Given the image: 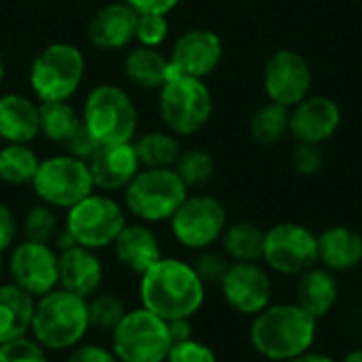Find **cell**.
<instances>
[{"label": "cell", "instance_id": "39", "mask_svg": "<svg viewBox=\"0 0 362 362\" xmlns=\"http://www.w3.org/2000/svg\"><path fill=\"white\" fill-rule=\"evenodd\" d=\"M165 362H216V356H214L212 348H208L206 344L191 337L187 341L174 344L170 348Z\"/></svg>", "mask_w": 362, "mask_h": 362}, {"label": "cell", "instance_id": "6", "mask_svg": "<svg viewBox=\"0 0 362 362\" xmlns=\"http://www.w3.org/2000/svg\"><path fill=\"white\" fill-rule=\"evenodd\" d=\"M83 123L100 144L134 142L138 110L127 91L117 85H98L89 91Z\"/></svg>", "mask_w": 362, "mask_h": 362}, {"label": "cell", "instance_id": "8", "mask_svg": "<svg viewBox=\"0 0 362 362\" xmlns=\"http://www.w3.org/2000/svg\"><path fill=\"white\" fill-rule=\"evenodd\" d=\"M170 348L168 322L144 308L127 312L112 331V352L119 362H165Z\"/></svg>", "mask_w": 362, "mask_h": 362}, {"label": "cell", "instance_id": "46", "mask_svg": "<svg viewBox=\"0 0 362 362\" xmlns=\"http://www.w3.org/2000/svg\"><path fill=\"white\" fill-rule=\"evenodd\" d=\"M341 362H362V348L348 352V354L344 356V361Z\"/></svg>", "mask_w": 362, "mask_h": 362}, {"label": "cell", "instance_id": "18", "mask_svg": "<svg viewBox=\"0 0 362 362\" xmlns=\"http://www.w3.org/2000/svg\"><path fill=\"white\" fill-rule=\"evenodd\" d=\"M142 170L134 142L121 144H102L98 153L89 159V172L95 189L102 191H121L125 189L136 174Z\"/></svg>", "mask_w": 362, "mask_h": 362}, {"label": "cell", "instance_id": "45", "mask_svg": "<svg viewBox=\"0 0 362 362\" xmlns=\"http://www.w3.org/2000/svg\"><path fill=\"white\" fill-rule=\"evenodd\" d=\"M288 362H335L333 358H329V356H325V354H312V352H305V354H301V356H297V358H293V361Z\"/></svg>", "mask_w": 362, "mask_h": 362}, {"label": "cell", "instance_id": "7", "mask_svg": "<svg viewBox=\"0 0 362 362\" xmlns=\"http://www.w3.org/2000/svg\"><path fill=\"white\" fill-rule=\"evenodd\" d=\"M212 93L204 78L172 74L159 89V115L172 134L191 136L212 117Z\"/></svg>", "mask_w": 362, "mask_h": 362}, {"label": "cell", "instance_id": "23", "mask_svg": "<svg viewBox=\"0 0 362 362\" xmlns=\"http://www.w3.org/2000/svg\"><path fill=\"white\" fill-rule=\"evenodd\" d=\"M318 261L329 272H350L362 261V235L337 225L318 235Z\"/></svg>", "mask_w": 362, "mask_h": 362}, {"label": "cell", "instance_id": "28", "mask_svg": "<svg viewBox=\"0 0 362 362\" xmlns=\"http://www.w3.org/2000/svg\"><path fill=\"white\" fill-rule=\"evenodd\" d=\"M142 168H174L180 157V144L170 132H146L134 142Z\"/></svg>", "mask_w": 362, "mask_h": 362}, {"label": "cell", "instance_id": "9", "mask_svg": "<svg viewBox=\"0 0 362 362\" xmlns=\"http://www.w3.org/2000/svg\"><path fill=\"white\" fill-rule=\"evenodd\" d=\"M32 187L42 204L66 210L91 195L95 189L89 163L70 155H55L40 161Z\"/></svg>", "mask_w": 362, "mask_h": 362}, {"label": "cell", "instance_id": "36", "mask_svg": "<svg viewBox=\"0 0 362 362\" xmlns=\"http://www.w3.org/2000/svg\"><path fill=\"white\" fill-rule=\"evenodd\" d=\"M170 32V23L165 15L159 13H138L136 21V40L142 47H159Z\"/></svg>", "mask_w": 362, "mask_h": 362}, {"label": "cell", "instance_id": "38", "mask_svg": "<svg viewBox=\"0 0 362 362\" xmlns=\"http://www.w3.org/2000/svg\"><path fill=\"white\" fill-rule=\"evenodd\" d=\"M291 161H293V168L301 176H316L325 165V153H322L320 144L299 142V146L293 151Z\"/></svg>", "mask_w": 362, "mask_h": 362}, {"label": "cell", "instance_id": "3", "mask_svg": "<svg viewBox=\"0 0 362 362\" xmlns=\"http://www.w3.org/2000/svg\"><path fill=\"white\" fill-rule=\"evenodd\" d=\"M89 329L87 301L64 288L38 297L34 303V339L51 352H62L81 344Z\"/></svg>", "mask_w": 362, "mask_h": 362}, {"label": "cell", "instance_id": "4", "mask_svg": "<svg viewBox=\"0 0 362 362\" xmlns=\"http://www.w3.org/2000/svg\"><path fill=\"white\" fill-rule=\"evenodd\" d=\"M123 191L127 210L146 223L170 221L189 197L174 168H144Z\"/></svg>", "mask_w": 362, "mask_h": 362}, {"label": "cell", "instance_id": "25", "mask_svg": "<svg viewBox=\"0 0 362 362\" xmlns=\"http://www.w3.org/2000/svg\"><path fill=\"white\" fill-rule=\"evenodd\" d=\"M34 297L19 286L0 284V344L23 337L32 329Z\"/></svg>", "mask_w": 362, "mask_h": 362}, {"label": "cell", "instance_id": "1", "mask_svg": "<svg viewBox=\"0 0 362 362\" xmlns=\"http://www.w3.org/2000/svg\"><path fill=\"white\" fill-rule=\"evenodd\" d=\"M142 308L161 320L191 318L206 299V286L193 265L178 259H159L140 280Z\"/></svg>", "mask_w": 362, "mask_h": 362}, {"label": "cell", "instance_id": "31", "mask_svg": "<svg viewBox=\"0 0 362 362\" xmlns=\"http://www.w3.org/2000/svg\"><path fill=\"white\" fill-rule=\"evenodd\" d=\"M288 121H291V108L280 106L276 102H269L261 106L252 117H250V136L259 144H276L280 142L286 132H288Z\"/></svg>", "mask_w": 362, "mask_h": 362}, {"label": "cell", "instance_id": "41", "mask_svg": "<svg viewBox=\"0 0 362 362\" xmlns=\"http://www.w3.org/2000/svg\"><path fill=\"white\" fill-rule=\"evenodd\" d=\"M68 362H119L112 350H106L98 344H85L72 350Z\"/></svg>", "mask_w": 362, "mask_h": 362}, {"label": "cell", "instance_id": "40", "mask_svg": "<svg viewBox=\"0 0 362 362\" xmlns=\"http://www.w3.org/2000/svg\"><path fill=\"white\" fill-rule=\"evenodd\" d=\"M64 146H66V155L76 157V159L89 163V159L98 153V148H100L102 144L91 136V132H89V129L85 127V123L81 121V125H78L76 132L66 140Z\"/></svg>", "mask_w": 362, "mask_h": 362}, {"label": "cell", "instance_id": "17", "mask_svg": "<svg viewBox=\"0 0 362 362\" xmlns=\"http://www.w3.org/2000/svg\"><path fill=\"white\" fill-rule=\"evenodd\" d=\"M341 123V108L327 95H308L291 108L288 132L297 142L322 144L335 136Z\"/></svg>", "mask_w": 362, "mask_h": 362}, {"label": "cell", "instance_id": "11", "mask_svg": "<svg viewBox=\"0 0 362 362\" xmlns=\"http://www.w3.org/2000/svg\"><path fill=\"white\" fill-rule=\"evenodd\" d=\"M261 259L278 274L301 276L318 261V235L303 225L280 223L265 231Z\"/></svg>", "mask_w": 362, "mask_h": 362}, {"label": "cell", "instance_id": "26", "mask_svg": "<svg viewBox=\"0 0 362 362\" xmlns=\"http://www.w3.org/2000/svg\"><path fill=\"white\" fill-rule=\"evenodd\" d=\"M125 76L140 89H161L172 76L170 59L155 47H136L125 57Z\"/></svg>", "mask_w": 362, "mask_h": 362}, {"label": "cell", "instance_id": "37", "mask_svg": "<svg viewBox=\"0 0 362 362\" xmlns=\"http://www.w3.org/2000/svg\"><path fill=\"white\" fill-rule=\"evenodd\" d=\"M231 263H229V257L227 255H221V252H214V250H204L197 259H195V274L197 278L206 284H216L221 286V282L225 280L227 272H229Z\"/></svg>", "mask_w": 362, "mask_h": 362}, {"label": "cell", "instance_id": "2", "mask_svg": "<svg viewBox=\"0 0 362 362\" xmlns=\"http://www.w3.org/2000/svg\"><path fill=\"white\" fill-rule=\"evenodd\" d=\"M316 339V318L297 303L267 305L250 327V341L269 361H293L310 352Z\"/></svg>", "mask_w": 362, "mask_h": 362}, {"label": "cell", "instance_id": "22", "mask_svg": "<svg viewBox=\"0 0 362 362\" xmlns=\"http://www.w3.org/2000/svg\"><path fill=\"white\" fill-rule=\"evenodd\" d=\"M40 134L38 106L19 93L0 98V138L6 144H30Z\"/></svg>", "mask_w": 362, "mask_h": 362}, {"label": "cell", "instance_id": "35", "mask_svg": "<svg viewBox=\"0 0 362 362\" xmlns=\"http://www.w3.org/2000/svg\"><path fill=\"white\" fill-rule=\"evenodd\" d=\"M0 362H49L47 350L30 337H17L0 344Z\"/></svg>", "mask_w": 362, "mask_h": 362}, {"label": "cell", "instance_id": "30", "mask_svg": "<svg viewBox=\"0 0 362 362\" xmlns=\"http://www.w3.org/2000/svg\"><path fill=\"white\" fill-rule=\"evenodd\" d=\"M38 117L40 134L55 144H66V140L81 125V119L76 117L74 108L66 102H40Z\"/></svg>", "mask_w": 362, "mask_h": 362}, {"label": "cell", "instance_id": "47", "mask_svg": "<svg viewBox=\"0 0 362 362\" xmlns=\"http://www.w3.org/2000/svg\"><path fill=\"white\" fill-rule=\"evenodd\" d=\"M4 78V62H2V55H0V83Z\"/></svg>", "mask_w": 362, "mask_h": 362}, {"label": "cell", "instance_id": "24", "mask_svg": "<svg viewBox=\"0 0 362 362\" xmlns=\"http://www.w3.org/2000/svg\"><path fill=\"white\" fill-rule=\"evenodd\" d=\"M339 286L327 267H312L299 276L297 282V305L303 308L310 316L322 318L337 303Z\"/></svg>", "mask_w": 362, "mask_h": 362}, {"label": "cell", "instance_id": "10", "mask_svg": "<svg viewBox=\"0 0 362 362\" xmlns=\"http://www.w3.org/2000/svg\"><path fill=\"white\" fill-rule=\"evenodd\" d=\"M125 227L123 208L106 195H87L68 210L66 231L72 240L89 250L112 246Z\"/></svg>", "mask_w": 362, "mask_h": 362}, {"label": "cell", "instance_id": "13", "mask_svg": "<svg viewBox=\"0 0 362 362\" xmlns=\"http://www.w3.org/2000/svg\"><path fill=\"white\" fill-rule=\"evenodd\" d=\"M263 87L269 102L293 108L310 95L312 70L305 57L293 49L272 53L263 68Z\"/></svg>", "mask_w": 362, "mask_h": 362}, {"label": "cell", "instance_id": "27", "mask_svg": "<svg viewBox=\"0 0 362 362\" xmlns=\"http://www.w3.org/2000/svg\"><path fill=\"white\" fill-rule=\"evenodd\" d=\"M221 238L225 255L235 263H257L263 257L265 231L255 223H233Z\"/></svg>", "mask_w": 362, "mask_h": 362}, {"label": "cell", "instance_id": "43", "mask_svg": "<svg viewBox=\"0 0 362 362\" xmlns=\"http://www.w3.org/2000/svg\"><path fill=\"white\" fill-rule=\"evenodd\" d=\"M132 8H136L138 13H159V15H168L170 11H174L178 6L180 0H125Z\"/></svg>", "mask_w": 362, "mask_h": 362}, {"label": "cell", "instance_id": "21", "mask_svg": "<svg viewBox=\"0 0 362 362\" xmlns=\"http://www.w3.org/2000/svg\"><path fill=\"white\" fill-rule=\"evenodd\" d=\"M112 248L119 263L138 276L148 272L161 259L159 240L146 225H125L112 242Z\"/></svg>", "mask_w": 362, "mask_h": 362}, {"label": "cell", "instance_id": "19", "mask_svg": "<svg viewBox=\"0 0 362 362\" xmlns=\"http://www.w3.org/2000/svg\"><path fill=\"white\" fill-rule=\"evenodd\" d=\"M136 21L138 11L132 8L125 0L110 2L102 6L87 25L89 42L104 51H117L136 40Z\"/></svg>", "mask_w": 362, "mask_h": 362}, {"label": "cell", "instance_id": "12", "mask_svg": "<svg viewBox=\"0 0 362 362\" xmlns=\"http://www.w3.org/2000/svg\"><path fill=\"white\" fill-rule=\"evenodd\" d=\"M174 238L193 250L212 246L227 229L225 206L212 195L187 197L170 218Z\"/></svg>", "mask_w": 362, "mask_h": 362}, {"label": "cell", "instance_id": "42", "mask_svg": "<svg viewBox=\"0 0 362 362\" xmlns=\"http://www.w3.org/2000/svg\"><path fill=\"white\" fill-rule=\"evenodd\" d=\"M15 233H17L15 216H13L11 208L0 202V252H4L8 246H13Z\"/></svg>", "mask_w": 362, "mask_h": 362}, {"label": "cell", "instance_id": "15", "mask_svg": "<svg viewBox=\"0 0 362 362\" xmlns=\"http://www.w3.org/2000/svg\"><path fill=\"white\" fill-rule=\"evenodd\" d=\"M223 59V42L212 30L195 28L178 36L174 42L170 66L172 74L206 78L216 70Z\"/></svg>", "mask_w": 362, "mask_h": 362}, {"label": "cell", "instance_id": "5", "mask_svg": "<svg viewBox=\"0 0 362 362\" xmlns=\"http://www.w3.org/2000/svg\"><path fill=\"white\" fill-rule=\"evenodd\" d=\"M85 59L70 42L47 45L30 66V87L40 102H66L83 81Z\"/></svg>", "mask_w": 362, "mask_h": 362}, {"label": "cell", "instance_id": "34", "mask_svg": "<svg viewBox=\"0 0 362 362\" xmlns=\"http://www.w3.org/2000/svg\"><path fill=\"white\" fill-rule=\"evenodd\" d=\"M23 235L28 242L49 244L57 235V218L51 206H34L23 216Z\"/></svg>", "mask_w": 362, "mask_h": 362}, {"label": "cell", "instance_id": "14", "mask_svg": "<svg viewBox=\"0 0 362 362\" xmlns=\"http://www.w3.org/2000/svg\"><path fill=\"white\" fill-rule=\"evenodd\" d=\"M8 274L15 286L30 297H45L59 286L57 255L49 244L21 242L8 259Z\"/></svg>", "mask_w": 362, "mask_h": 362}, {"label": "cell", "instance_id": "16", "mask_svg": "<svg viewBox=\"0 0 362 362\" xmlns=\"http://www.w3.org/2000/svg\"><path fill=\"white\" fill-rule=\"evenodd\" d=\"M221 291L235 312L257 316L269 305L272 280L257 263H231L225 280L221 282Z\"/></svg>", "mask_w": 362, "mask_h": 362}, {"label": "cell", "instance_id": "48", "mask_svg": "<svg viewBox=\"0 0 362 362\" xmlns=\"http://www.w3.org/2000/svg\"><path fill=\"white\" fill-rule=\"evenodd\" d=\"M0 276H2V259H0Z\"/></svg>", "mask_w": 362, "mask_h": 362}, {"label": "cell", "instance_id": "44", "mask_svg": "<svg viewBox=\"0 0 362 362\" xmlns=\"http://www.w3.org/2000/svg\"><path fill=\"white\" fill-rule=\"evenodd\" d=\"M168 333H170L172 346H174V344H180V341H187V339H191V337H193V333H191V322H189V318L170 320V322H168Z\"/></svg>", "mask_w": 362, "mask_h": 362}, {"label": "cell", "instance_id": "32", "mask_svg": "<svg viewBox=\"0 0 362 362\" xmlns=\"http://www.w3.org/2000/svg\"><path fill=\"white\" fill-rule=\"evenodd\" d=\"M214 170H216V163L212 155L202 148H191L187 153H180L174 165V172L178 174V178L185 182L187 189L208 185L214 176Z\"/></svg>", "mask_w": 362, "mask_h": 362}, {"label": "cell", "instance_id": "20", "mask_svg": "<svg viewBox=\"0 0 362 362\" xmlns=\"http://www.w3.org/2000/svg\"><path fill=\"white\" fill-rule=\"evenodd\" d=\"M57 269L59 288L83 299L91 297L102 284V263L89 248L72 246L62 250L57 257Z\"/></svg>", "mask_w": 362, "mask_h": 362}, {"label": "cell", "instance_id": "33", "mask_svg": "<svg viewBox=\"0 0 362 362\" xmlns=\"http://www.w3.org/2000/svg\"><path fill=\"white\" fill-rule=\"evenodd\" d=\"M87 312H89V327L110 333L127 314L123 301L115 295H98L87 303Z\"/></svg>", "mask_w": 362, "mask_h": 362}, {"label": "cell", "instance_id": "29", "mask_svg": "<svg viewBox=\"0 0 362 362\" xmlns=\"http://www.w3.org/2000/svg\"><path fill=\"white\" fill-rule=\"evenodd\" d=\"M40 159L28 144H6L0 148V180L13 187L32 185Z\"/></svg>", "mask_w": 362, "mask_h": 362}]
</instances>
